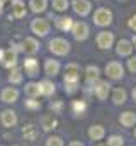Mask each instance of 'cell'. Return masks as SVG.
Wrapping results in <instances>:
<instances>
[{"label": "cell", "mask_w": 136, "mask_h": 146, "mask_svg": "<svg viewBox=\"0 0 136 146\" xmlns=\"http://www.w3.org/2000/svg\"><path fill=\"white\" fill-rule=\"evenodd\" d=\"M49 51L51 53H55V54H67L68 51H70V44H68V41L65 39H53L51 42H49Z\"/></svg>", "instance_id": "obj_1"}, {"label": "cell", "mask_w": 136, "mask_h": 146, "mask_svg": "<svg viewBox=\"0 0 136 146\" xmlns=\"http://www.w3.org/2000/svg\"><path fill=\"white\" fill-rule=\"evenodd\" d=\"M0 63L3 66H7V68L14 66L17 63V53H15V49L10 48V49H5V51H0Z\"/></svg>", "instance_id": "obj_2"}, {"label": "cell", "mask_w": 136, "mask_h": 146, "mask_svg": "<svg viewBox=\"0 0 136 146\" xmlns=\"http://www.w3.org/2000/svg\"><path fill=\"white\" fill-rule=\"evenodd\" d=\"M94 21H95L97 26H109L112 22V14L107 9H99L94 15Z\"/></svg>", "instance_id": "obj_3"}, {"label": "cell", "mask_w": 136, "mask_h": 146, "mask_svg": "<svg viewBox=\"0 0 136 146\" xmlns=\"http://www.w3.org/2000/svg\"><path fill=\"white\" fill-rule=\"evenodd\" d=\"M31 27H33V31L37 34V36H46L48 31H49V24H48L44 19H36Z\"/></svg>", "instance_id": "obj_4"}, {"label": "cell", "mask_w": 136, "mask_h": 146, "mask_svg": "<svg viewBox=\"0 0 136 146\" xmlns=\"http://www.w3.org/2000/svg\"><path fill=\"white\" fill-rule=\"evenodd\" d=\"M112 41H114V36L112 33H101L97 36V46L101 49H109L112 46Z\"/></svg>", "instance_id": "obj_5"}, {"label": "cell", "mask_w": 136, "mask_h": 146, "mask_svg": "<svg viewBox=\"0 0 136 146\" xmlns=\"http://www.w3.org/2000/svg\"><path fill=\"white\" fill-rule=\"evenodd\" d=\"M71 31H73L75 39H85V37L89 36V27L83 22H75L71 26Z\"/></svg>", "instance_id": "obj_6"}, {"label": "cell", "mask_w": 136, "mask_h": 146, "mask_svg": "<svg viewBox=\"0 0 136 146\" xmlns=\"http://www.w3.org/2000/svg\"><path fill=\"white\" fill-rule=\"evenodd\" d=\"M80 70L77 65H68L67 66V75H65V83H77L78 82V75Z\"/></svg>", "instance_id": "obj_7"}, {"label": "cell", "mask_w": 136, "mask_h": 146, "mask_svg": "<svg viewBox=\"0 0 136 146\" xmlns=\"http://www.w3.org/2000/svg\"><path fill=\"white\" fill-rule=\"evenodd\" d=\"M105 72L107 75L111 76V78H121L123 76V66H121V63H116V61H112V63H109L107 66H105Z\"/></svg>", "instance_id": "obj_8"}, {"label": "cell", "mask_w": 136, "mask_h": 146, "mask_svg": "<svg viewBox=\"0 0 136 146\" xmlns=\"http://www.w3.org/2000/svg\"><path fill=\"white\" fill-rule=\"evenodd\" d=\"M109 88H111V85H109L107 82H97L95 87H94V92H95L97 99L104 100V99L107 97V94H109Z\"/></svg>", "instance_id": "obj_9"}, {"label": "cell", "mask_w": 136, "mask_h": 146, "mask_svg": "<svg viewBox=\"0 0 136 146\" xmlns=\"http://www.w3.org/2000/svg\"><path fill=\"white\" fill-rule=\"evenodd\" d=\"M24 70H26V73H27L29 76H36V75L39 73V63H37L34 58H29V60L24 61Z\"/></svg>", "instance_id": "obj_10"}, {"label": "cell", "mask_w": 136, "mask_h": 146, "mask_svg": "<svg viewBox=\"0 0 136 146\" xmlns=\"http://www.w3.org/2000/svg\"><path fill=\"white\" fill-rule=\"evenodd\" d=\"M2 122H3V126H7V127L15 126V122H17L15 112H14V110H3V112H2Z\"/></svg>", "instance_id": "obj_11"}, {"label": "cell", "mask_w": 136, "mask_h": 146, "mask_svg": "<svg viewBox=\"0 0 136 146\" xmlns=\"http://www.w3.org/2000/svg\"><path fill=\"white\" fill-rule=\"evenodd\" d=\"M73 9H75L77 14L87 15V14L90 12V3H89L87 0H75V2H73Z\"/></svg>", "instance_id": "obj_12"}, {"label": "cell", "mask_w": 136, "mask_h": 146, "mask_svg": "<svg viewBox=\"0 0 136 146\" xmlns=\"http://www.w3.org/2000/svg\"><path fill=\"white\" fill-rule=\"evenodd\" d=\"M22 49H24L26 53L33 54V53H36V51L39 49V44H37V41L33 39V37H26V39L22 41Z\"/></svg>", "instance_id": "obj_13"}, {"label": "cell", "mask_w": 136, "mask_h": 146, "mask_svg": "<svg viewBox=\"0 0 136 146\" xmlns=\"http://www.w3.org/2000/svg\"><path fill=\"white\" fill-rule=\"evenodd\" d=\"M12 15L17 17V19H21V17L26 15V5H24L21 0H15V2L12 3Z\"/></svg>", "instance_id": "obj_14"}, {"label": "cell", "mask_w": 136, "mask_h": 146, "mask_svg": "<svg viewBox=\"0 0 136 146\" xmlns=\"http://www.w3.org/2000/svg\"><path fill=\"white\" fill-rule=\"evenodd\" d=\"M131 51H133V46H131L129 41L121 39V41L117 42V54H119V56H126V54H129Z\"/></svg>", "instance_id": "obj_15"}, {"label": "cell", "mask_w": 136, "mask_h": 146, "mask_svg": "<svg viewBox=\"0 0 136 146\" xmlns=\"http://www.w3.org/2000/svg\"><path fill=\"white\" fill-rule=\"evenodd\" d=\"M17 97H19V92H17L15 88H5V90L2 92V100H3V102H7V104L15 102V100H17Z\"/></svg>", "instance_id": "obj_16"}, {"label": "cell", "mask_w": 136, "mask_h": 146, "mask_svg": "<svg viewBox=\"0 0 136 146\" xmlns=\"http://www.w3.org/2000/svg\"><path fill=\"white\" fill-rule=\"evenodd\" d=\"M119 121H121V124L123 126H126V127H129V126H133L136 122V115L135 112H124V114H121V117H119Z\"/></svg>", "instance_id": "obj_17"}, {"label": "cell", "mask_w": 136, "mask_h": 146, "mask_svg": "<svg viewBox=\"0 0 136 146\" xmlns=\"http://www.w3.org/2000/svg\"><path fill=\"white\" fill-rule=\"evenodd\" d=\"M41 124H43V129L44 131H51V129L56 127V119L53 115H44L43 121H41Z\"/></svg>", "instance_id": "obj_18"}, {"label": "cell", "mask_w": 136, "mask_h": 146, "mask_svg": "<svg viewBox=\"0 0 136 146\" xmlns=\"http://www.w3.org/2000/svg\"><path fill=\"white\" fill-rule=\"evenodd\" d=\"M22 134H24V138H26V139L34 141V139L37 138V129L34 127L33 124H29V126H26V127L22 129Z\"/></svg>", "instance_id": "obj_19"}, {"label": "cell", "mask_w": 136, "mask_h": 146, "mask_svg": "<svg viewBox=\"0 0 136 146\" xmlns=\"http://www.w3.org/2000/svg\"><path fill=\"white\" fill-rule=\"evenodd\" d=\"M56 26H58V29H61V31H68V29H71L73 21H71L70 17H60V19H56Z\"/></svg>", "instance_id": "obj_20"}, {"label": "cell", "mask_w": 136, "mask_h": 146, "mask_svg": "<svg viewBox=\"0 0 136 146\" xmlns=\"http://www.w3.org/2000/svg\"><path fill=\"white\" fill-rule=\"evenodd\" d=\"M89 136H90L94 141L102 139V136H104V127H102V126H92L90 131H89Z\"/></svg>", "instance_id": "obj_21"}, {"label": "cell", "mask_w": 136, "mask_h": 146, "mask_svg": "<svg viewBox=\"0 0 136 146\" xmlns=\"http://www.w3.org/2000/svg\"><path fill=\"white\" fill-rule=\"evenodd\" d=\"M112 100H114V104H124L126 102V92L123 90V88H116L114 90V94H112Z\"/></svg>", "instance_id": "obj_22"}, {"label": "cell", "mask_w": 136, "mask_h": 146, "mask_svg": "<svg viewBox=\"0 0 136 146\" xmlns=\"http://www.w3.org/2000/svg\"><path fill=\"white\" fill-rule=\"evenodd\" d=\"M39 88H41V94H43V95H51V94L55 92V85H53L51 82H48V80L41 82V83H39Z\"/></svg>", "instance_id": "obj_23"}, {"label": "cell", "mask_w": 136, "mask_h": 146, "mask_svg": "<svg viewBox=\"0 0 136 146\" xmlns=\"http://www.w3.org/2000/svg\"><path fill=\"white\" fill-rule=\"evenodd\" d=\"M58 70H60L58 61H55V60H48V61H46V73H48V75L55 76V75L58 73Z\"/></svg>", "instance_id": "obj_24"}, {"label": "cell", "mask_w": 136, "mask_h": 146, "mask_svg": "<svg viewBox=\"0 0 136 146\" xmlns=\"http://www.w3.org/2000/svg\"><path fill=\"white\" fill-rule=\"evenodd\" d=\"M26 94L29 97H37L41 94V88H39V83H27L26 85Z\"/></svg>", "instance_id": "obj_25"}, {"label": "cell", "mask_w": 136, "mask_h": 146, "mask_svg": "<svg viewBox=\"0 0 136 146\" xmlns=\"http://www.w3.org/2000/svg\"><path fill=\"white\" fill-rule=\"evenodd\" d=\"M33 12H43L46 9V0H31L29 2Z\"/></svg>", "instance_id": "obj_26"}, {"label": "cell", "mask_w": 136, "mask_h": 146, "mask_svg": "<svg viewBox=\"0 0 136 146\" xmlns=\"http://www.w3.org/2000/svg\"><path fill=\"white\" fill-rule=\"evenodd\" d=\"M99 75H101V72H99V68H97V66H89V68H87V80H89V82L97 80V78H99Z\"/></svg>", "instance_id": "obj_27"}, {"label": "cell", "mask_w": 136, "mask_h": 146, "mask_svg": "<svg viewBox=\"0 0 136 146\" xmlns=\"http://www.w3.org/2000/svg\"><path fill=\"white\" fill-rule=\"evenodd\" d=\"M9 80H10L12 83H21V80H22V73H21V70H12V73L9 75Z\"/></svg>", "instance_id": "obj_28"}, {"label": "cell", "mask_w": 136, "mask_h": 146, "mask_svg": "<svg viewBox=\"0 0 136 146\" xmlns=\"http://www.w3.org/2000/svg\"><path fill=\"white\" fill-rule=\"evenodd\" d=\"M53 7L56 9V10H67V7H68V2L67 0H53Z\"/></svg>", "instance_id": "obj_29"}, {"label": "cell", "mask_w": 136, "mask_h": 146, "mask_svg": "<svg viewBox=\"0 0 136 146\" xmlns=\"http://www.w3.org/2000/svg\"><path fill=\"white\" fill-rule=\"evenodd\" d=\"M107 146H123V138L121 136H111L107 141Z\"/></svg>", "instance_id": "obj_30"}, {"label": "cell", "mask_w": 136, "mask_h": 146, "mask_svg": "<svg viewBox=\"0 0 136 146\" xmlns=\"http://www.w3.org/2000/svg\"><path fill=\"white\" fill-rule=\"evenodd\" d=\"M46 146H63V141H61V138H49Z\"/></svg>", "instance_id": "obj_31"}, {"label": "cell", "mask_w": 136, "mask_h": 146, "mask_svg": "<svg viewBox=\"0 0 136 146\" xmlns=\"http://www.w3.org/2000/svg\"><path fill=\"white\" fill-rule=\"evenodd\" d=\"M73 109L77 110V112H83L85 110V104L83 102H75L73 104Z\"/></svg>", "instance_id": "obj_32"}, {"label": "cell", "mask_w": 136, "mask_h": 146, "mask_svg": "<svg viewBox=\"0 0 136 146\" xmlns=\"http://www.w3.org/2000/svg\"><path fill=\"white\" fill-rule=\"evenodd\" d=\"M26 107H29V109H39V102H34V100H26Z\"/></svg>", "instance_id": "obj_33"}, {"label": "cell", "mask_w": 136, "mask_h": 146, "mask_svg": "<svg viewBox=\"0 0 136 146\" xmlns=\"http://www.w3.org/2000/svg\"><path fill=\"white\" fill-rule=\"evenodd\" d=\"M128 66H129V70H131V72H136V58H131V60H129Z\"/></svg>", "instance_id": "obj_34"}, {"label": "cell", "mask_w": 136, "mask_h": 146, "mask_svg": "<svg viewBox=\"0 0 136 146\" xmlns=\"http://www.w3.org/2000/svg\"><path fill=\"white\" fill-rule=\"evenodd\" d=\"M129 27H131L133 31H136V15H133V17L129 19Z\"/></svg>", "instance_id": "obj_35"}, {"label": "cell", "mask_w": 136, "mask_h": 146, "mask_svg": "<svg viewBox=\"0 0 136 146\" xmlns=\"http://www.w3.org/2000/svg\"><path fill=\"white\" fill-rule=\"evenodd\" d=\"M70 146H83L82 143H78V141H73V143H70Z\"/></svg>", "instance_id": "obj_36"}, {"label": "cell", "mask_w": 136, "mask_h": 146, "mask_svg": "<svg viewBox=\"0 0 136 146\" xmlns=\"http://www.w3.org/2000/svg\"><path fill=\"white\" fill-rule=\"evenodd\" d=\"M133 99L136 100V87H135V90H133Z\"/></svg>", "instance_id": "obj_37"}, {"label": "cell", "mask_w": 136, "mask_h": 146, "mask_svg": "<svg viewBox=\"0 0 136 146\" xmlns=\"http://www.w3.org/2000/svg\"><path fill=\"white\" fill-rule=\"evenodd\" d=\"M3 3H5V0H0V9L3 7Z\"/></svg>", "instance_id": "obj_38"}, {"label": "cell", "mask_w": 136, "mask_h": 146, "mask_svg": "<svg viewBox=\"0 0 136 146\" xmlns=\"http://www.w3.org/2000/svg\"><path fill=\"white\" fill-rule=\"evenodd\" d=\"M133 44H135V46H136V36H135V39H133Z\"/></svg>", "instance_id": "obj_39"}]
</instances>
